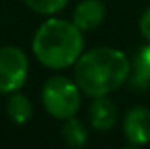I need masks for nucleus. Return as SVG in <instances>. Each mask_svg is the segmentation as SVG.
<instances>
[{"label": "nucleus", "mask_w": 150, "mask_h": 149, "mask_svg": "<svg viewBox=\"0 0 150 149\" xmlns=\"http://www.w3.org/2000/svg\"><path fill=\"white\" fill-rule=\"evenodd\" d=\"M131 74L129 58L115 47H94L75 62V82L87 97H105L120 88Z\"/></svg>", "instance_id": "obj_1"}, {"label": "nucleus", "mask_w": 150, "mask_h": 149, "mask_svg": "<svg viewBox=\"0 0 150 149\" xmlns=\"http://www.w3.org/2000/svg\"><path fill=\"white\" fill-rule=\"evenodd\" d=\"M38 62L52 70H63L75 65L84 51L82 30L74 21L51 18L42 23L32 42Z\"/></svg>", "instance_id": "obj_2"}, {"label": "nucleus", "mask_w": 150, "mask_h": 149, "mask_svg": "<svg viewBox=\"0 0 150 149\" xmlns=\"http://www.w3.org/2000/svg\"><path fill=\"white\" fill-rule=\"evenodd\" d=\"M42 105L52 117L68 119L80 109V88L68 77H51L42 88Z\"/></svg>", "instance_id": "obj_3"}, {"label": "nucleus", "mask_w": 150, "mask_h": 149, "mask_svg": "<svg viewBox=\"0 0 150 149\" xmlns=\"http://www.w3.org/2000/svg\"><path fill=\"white\" fill-rule=\"evenodd\" d=\"M28 79V56L21 47L5 46L0 49V93L19 91Z\"/></svg>", "instance_id": "obj_4"}, {"label": "nucleus", "mask_w": 150, "mask_h": 149, "mask_svg": "<svg viewBox=\"0 0 150 149\" xmlns=\"http://www.w3.org/2000/svg\"><path fill=\"white\" fill-rule=\"evenodd\" d=\"M124 135L131 146H145L150 142V111L143 105H134L126 112Z\"/></svg>", "instance_id": "obj_5"}, {"label": "nucleus", "mask_w": 150, "mask_h": 149, "mask_svg": "<svg viewBox=\"0 0 150 149\" xmlns=\"http://www.w3.org/2000/svg\"><path fill=\"white\" fill-rule=\"evenodd\" d=\"M89 121L91 126L98 132H107L113 128L119 121V109L115 102L105 97H96L89 107Z\"/></svg>", "instance_id": "obj_6"}, {"label": "nucleus", "mask_w": 150, "mask_h": 149, "mask_svg": "<svg viewBox=\"0 0 150 149\" xmlns=\"http://www.w3.org/2000/svg\"><path fill=\"white\" fill-rule=\"evenodd\" d=\"M107 16V7L101 0H84L74 11V23L82 30H94L98 28Z\"/></svg>", "instance_id": "obj_7"}, {"label": "nucleus", "mask_w": 150, "mask_h": 149, "mask_svg": "<svg viewBox=\"0 0 150 149\" xmlns=\"http://www.w3.org/2000/svg\"><path fill=\"white\" fill-rule=\"evenodd\" d=\"M129 84L136 91H145L150 88V42L140 47L131 62Z\"/></svg>", "instance_id": "obj_8"}, {"label": "nucleus", "mask_w": 150, "mask_h": 149, "mask_svg": "<svg viewBox=\"0 0 150 149\" xmlns=\"http://www.w3.org/2000/svg\"><path fill=\"white\" fill-rule=\"evenodd\" d=\"M33 114V105L28 97L23 93H12L9 102H7V116L16 123V125H25L30 121Z\"/></svg>", "instance_id": "obj_9"}, {"label": "nucleus", "mask_w": 150, "mask_h": 149, "mask_svg": "<svg viewBox=\"0 0 150 149\" xmlns=\"http://www.w3.org/2000/svg\"><path fill=\"white\" fill-rule=\"evenodd\" d=\"M61 135L67 146L70 148H82L87 142V130L82 125V121H79L75 116L65 119L63 128H61Z\"/></svg>", "instance_id": "obj_10"}, {"label": "nucleus", "mask_w": 150, "mask_h": 149, "mask_svg": "<svg viewBox=\"0 0 150 149\" xmlns=\"http://www.w3.org/2000/svg\"><path fill=\"white\" fill-rule=\"evenodd\" d=\"M25 4L37 14H45V16H52L61 12L68 0H25Z\"/></svg>", "instance_id": "obj_11"}, {"label": "nucleus", "mask_w": 150, "mask_h": 149, "mask_svg": "<svg viewBox=\"0 0 150 149\" xmlns=\"http://www.w3.org/2000/svg\"><path fill=\"white\" fill-rule=\"evenodd\" d=\"M140 32L150 42V7L142 14V18H140Z\"/></svg>", "instance_id": "obj_12"}]
</instances>
